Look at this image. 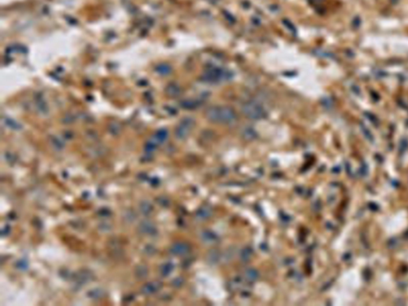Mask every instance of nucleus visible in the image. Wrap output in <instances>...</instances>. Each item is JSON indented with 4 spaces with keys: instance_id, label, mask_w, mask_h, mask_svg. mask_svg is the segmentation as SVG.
<instances>
[{
    "instance_id": "obj_6",
    "label": "nucleus",
    "mask_w": 408,
    "mask_h": 306,
    "mask_svg": "<svg viewBox=\"0 0 408 306\" xmlns=\"http://www.w3.org/2000/svg\"><path fill=\"white\" fill-rule=\"evenodd\" d=\"M163 287V283L160 281H153L145 283L140 288V293L144 296H150L158 293Z\"/></svg>"
},
{
    "instance_id": "obj_13",
    "label": "nucleus",
    "mask_w": 408,
    "mask_h": 306,
    "mask_svg": "<svg viewBox=\"0 0 408 306\" xmlns=\"http://www.w3.org/2000/svg\"><path fill=\"white\" fill-rule=\"evenodd\" d=\"M201 240L204 243L211 245L216 243L218 240V238L217 237L214 233L211 231H204L201 234Z\"/></svg>"
},
{
    "instance_id": "obj_37",
    "label": "nucleus",
    "mask_w": 408,
    "mask_h": 306,
    "mask_svg": "<svg viewBox=\"0 0 408 306\" xmlns=\"http://www.w3.org/2000/svg\"><path fill=\"white\" fill-rule=\"evenodd\" d=\"M369 207H370V208H371L373 211H376V209H377V207L375 205H374V203L370 204V205H369Z\"/></svg>"
},
{
    "instance_id": "obj_5",
    "label": "nucleus",
    "mask_w": 408,
    "mask_h": 306,
    "mask_svg": "<svg viewBox=\"0 0 408 306\" xmlns=\"http://www.w3.org/2000/svg\"><path fill=\"white\" fill-rule=\"evenodd\" d=\"M137 231L140 234L147 237H154L158 234L156 224L150 219H143L137 226Z\"/></svg>"
},
{
    "instance_id": "obj_2",
    "label": "nucleus",
    "mask_w": 408,
    "mask_h": 306,
    "mask_svg": "<svg viewBox=\"0 0 408 306\" xmlns=\"http://www.w3.org/2000/svg\"><path fill=\"white\" fill-rule=\"evenodd\" d=\"M243 114L246 117L252 120H260L265 117V111L260 104L257 102H246L242 108Z\"/></svg>"
},
{
    "instance_id": "obj_27",
    "label": "nucleus",
    "mask_w": 408,
    "mask_h": 306,
    "mask_svg": "<svg viewBox=\"0 0 408 306\" xmlns=\"http://www.w3.org/2000/svg\"><path fill=\"white\" fill-rule=\"evenodd\" d=\"M158 71L162 74H168L171 72V68L167 65H161L158 67Z\"/></svg>"
},
{
    "instance_id": "obj_22",
    "label": "nucleus",
    "mask_w": 408,
    "mask_h": 306,
    "mask_svg": "<svg viewBox=\"0 0 408 306\" xmlns=\"http://www.w3.org/2000/svg\"><path fill=\"white\" fill-rule=\"evenodd\" d=\"M156 202L159 206L163 207H168L170 206V200L165 196H159L156 199Z\"/></svg>"
},
{
    "instance_id": "obj_33",
    "label": "nucleus",
    "mask_w": 408,
    "mask_h": 306,
    "mask_svg": "<svg viewBox=\"0 0 408 306\" xmlns=\"http://www.w3.org/2000/svg\"><path fill=\"white\" fill-rule=\"evenodd\" d=\"M360 173L363 175V176H365L367 174V167L366 165H362V167L360 168Z\"/></svg>"
},
{
    "instance_id": "obj_32",
    "label": "nucleus",
    "mask_w": 408,
    "mask_h": 306,
    "mask_svg": "<svg viewBox=\"0 0 408 306\" xmlns=\"http://www.w3.org/2000/svg\"><path fill=\"white\" fill-rule=\"evenodd\" d=\"M149 181L152 186H157V185H159V183H160V179H159L157 177L151 178V179H149Z\"/></svg>"
},
{
    "instance_id": "obj_11",
    "label": "nucleus",
    "mask_w": 408,
    "mask_h": 306,
    "mask_svg": "<svg viewBox=\"0 0 408 306\" xmlns=\"http://www.w3.org/2000/svg\"><path fill=\"white\" fill-rule=\"evenodd\" d=\"M86 295L89 298L92 299V300H98L104 298L107 295V292L103 288H94V289L89 290Z\"/></svg>"
},
{
    "instance_id": "obj_25",
    "label": "nucleus",
    "mask_w": 408,
    "mask_h": 306,
    "mask_svg": "<svg viewBox=\"0 0 408 306\" xmlns=\"http://www.w3.org/2000/svg\"><path fill=\"white\" fill-rule=\"evenodd\" d=\"M167 90L168 92V94H170L172 97H176L180 93V90H179V88L176 85H171L168 86Z\"/></svg>"
},
{
    "instance_id": "obj_36",
    "label": "nucleus",
    "mask_w": 408,
    "mask_h": 306,
    "mask_svg": "<svg viewBox=\"0 0 408 306\" xmlns=\"http://www.w3.org/2000/svg\"><path fill=\"white\" fill-rule=\"evenodd\" d=\"M140 179H142V180H147V176H146L144 173H141V174H140Z\"/></svg>"
},
{
    "instance_id": "obj_19",
    "label": "nucleus",
    "mask_w": 408,
    "mask_h": 306,
    "mask_svg": "<svg viewBox=\"0 0 408 306\" xmlns=\"http://www.w3.org/2000/svg\"><path fill=\"white\" fill-rule=\"evenodd\" d=\"M144 254H145L146 256L147 257H152V256L155 255L157 252V249L155 246H153V245L151 244H147L146 245L145 247H144Z\"/></svg>"
},
{
    "instance_id": "obj_24",
    "label": "nucleus",
    "mask_w": 408,
    "mask_h": 306,
    "mask_svg": "<svg viewBox=\"0 0 408 306\" xmlns=\"http://www.w3.org/2000/svg\"><path fill=\"white\" fill-rule=\"evenodd\" d=\"M360 129H361L362 133H363L364 136H365L366 138H367V140H369V141H371V142L374 141V137H373V135L371 134V133L370 132V130H369V129H367V127H366L365 125H362V124H360Z\"/></svg>"
},
{
    "instance_id": "obj_31",
    "label": "nucleus",
    "mask_w": 408,
    "mask_h": 306,
    "mask_svg": "<svg viewBox=\"0 0 408 306\" xmlns=\"http://www.w3.org/2000/svg\"><path fill=\"white\" fill-rule=\"evenodd\" d=\"M183 279H182V278H175V279H174V280H173V282H172V286H173L174 287H177L178 288V287H179V286H181L182 285H183Z\"/></svg>"
},
{
    "instance_id": "obj_23",
    "label": "nucleus",
    "mask_w": 408,
    "mask_h": 306,
    "mask_svg": "<svg viewBox=\"0 0 408 306\" xmlns=\"http://www.w3.org/2000/svg\"><path fill=\"white\" fill-rule=\"evenodd\" d=\"M157 144H159L154 139L153 140H149V141L147 142V144H146L145 146V151L147 153H151L152 151H155L157 147Z\"/></svg>"
},
{
    "instance_id": "obj_12",
    "label": "nucleus",
    "mask_w": 408,
    "mask_h": 306,
    "mask_svg": "<svg viewBox=\"0 0 408 306\" xmlns=\"http://www.w3.org/2000/svg\"><path fill=\"white\" fill-rule=\"evenodd\" d=\"M153 207L152 203L148 200H142L139 204V211L142 215L144 216H148L152 213Z\"/></svg>"
},
{
    "instance_id": "obj_26",
    "label": "nucleus",
    "mask_w": 408,
    "mask_h": 306,
    "mask_svg": "<svg viewBox=\"0 0 408 306\" xmlns=\"http://www.w3.org/2000/svg\"><path fill=\"white\" fill-rule=\"evenodd\" d=\"M97 215L101 218H108L110 215H112V212L107 207H102L101 209H99L97 211Z\"/></svg>"
},
{
    "instance_id": "obj_20",
    "label": "nucleus",
    "mask_w": 408,
    "mask_h": 306,
    "mask_svg": "<svg viewBox=\"0 0 408 306\" xmlns=\"http://www.w3.org/2000/svg\"><path fill=\"white\" fill-rule=\"evenodd\" d=\"M245 277H246V278L248 281H250V282H253V281H255L257 278V277H258V273H257V272L255 270V269H247V270L245 272Z\"/></svg>"
},
{
    "instance_id": "obj_34",
    "label": "nucleus",
    "mask_w": 408,
    "mask_h": 306,
    "mask_svg": "<svg viewBox=\"0 0 408 306\" xmlns=\"http://www.w3.org/2000/svg\"><path fill=\"white\" fill-rule=\"evenodd\" d=\"M366 116H367V117L368 118V119L370 120H371V121L372 122V123H375V121H377L376 117H375V116L374 115H372V114H371V113H367V115H366Z\"/></svg>"
},
{
    "instance_id": "obj_28",
    "label": "nucleus",
    "mask_w": 408,
    "mask_h": 306,
    "mask_svg": "<svg viewBox=\"0 0 408 306\" xmlns=\"http://www.w3.org/2000/svg\"><path fill=\"white\" fill-rule=\"evenodd\" d=\"M408 147V142L406 139H402L400 142V145H399V151L400 152L403 153L406 149H407Z\"/></svg>"
},
{
    "instance_id": "obj_7",
    "label": "nucleus",
    "mask_w": 408,
    "mask_h": 306,
    "mask_svg": "<svg viewBox=\"0 0 408 306\" xmlns=\"http://www.w3.org/2000/svg\"><path fill=\"white\" fill-rule=\"evenodd\" d=\"M191 247L186 243H175L169 249L170 254L174 256H184L190 252Z\"/></svg>"
},
{
    "instance_id": "obj_1",
    "label": "nucleus",
    "mask_w": 408,
    "mask_h": 306,
    "mask_svg": "<svg viewBox=\"0 0 408 306\" xmlns=\"http://www.w3.org/2000/svg\"><path fill=\"white\" fill-rule=\"evenodd\" d=\"M206 115L210 121L220 125H230L237 119L235 111L226 106L211 107L207 109Z\"/></svg>"
},
{
    "instance_id": "obj_14",
    "label": "nucleus",
    "mask_w": 408,
    "mask_h": 306,
    "mask_svg": "<svg viewBox=\"0 0 408 306\" xmlns=\"http://www.w3.org/2000/svg\"><path fill=\"white\" fill-rule=\"evenodd\" d=\"M212 214V210L208 206H203L196 213V218L200 220H205L207 218L211 216Z\"/></svg>"
},
{
    "instance_id": "obj_35",
    "label": "nucleus",
    "mask_w": 408,
    "mask_h": 306,
    "mask_svg": "<svg viewBox=\"0 0 408 306\" xmlns=\"http://www.w3.org/2000/svg\"><path fill=\"white\" fill-rule=\"evenodd\" d=\"M352 90L354 92V94H356V95H360V90L357 85H354L352 87Z\"/></svg>"
},
{
    "instance_id": "obj_16",
    "label": "nucleus",
    "mask_w": 408,
    "mask_h": 306,
    "mask_svg": "<svg viewBox=\"0 0 408 306\" xmlns=\"http://www.w3.org/2000/svg\"><path fill=\"white\" fill-rule=\"evenodd\" d=\"M122 218H123L124 222H126V223L131 224L136 220V218H137V215H136V213L134 211L129 209L127 210V211H125V212L123 213V216H122Z\"/></svg>"
},
{
    "instance_id": "obj_4",
    "label": "nucleus",
    "mask_w": 408,
    "mask_h": 306,
    "mask_svg": "<svg viewBox=\"0 0 408 306\" xmlns=\"http://www.w3.org/2000/svg\"><path fill=\"white\" fill-rule=\"evenodd\" d=\"M195 126V120L191 117H186L183 119L175 129V135L179 140H184L189 134Z\"/></svg>"
},
{
    "instance_id": "obj_3",
    "label": "nucleus",
    "mask_w": 408,
    "mask_h": 306,
    "mask_svg": "<svg viewBox=\"0 0 408 306\" xmlns=\"http://www.w3.org/2000/svg\"><path fill=\"white\" fill-rule=\"evenodd\" d=\"M94 279V273L89 269H81L74 273L72 282L74 283V287H81L93 282Z\"/></svg>"
},
{
    "instance_id": "obj_21",
    "label": "nucleus",
    "mask_w": 408,
    "mask_h": 306,
    "mask_svg": "<svg viewBox=\"0 0 408 306\" xmlns=\"http://www.w3.org/2000/svg\"><path fill=\"white\" fill-rule=\"evenodd\" d=\"M112 224L108 222H101L98 225V229L103 233H107L112 229Z\"/></svg>"
},
{
    "instance_id": "obj_17",
    "label": "nucleus",
    "mask_w": 408,
    "mask_h": 306,
    "mask_svg": "<svg viewBox=\"0 0 408 306\" xmlns=\"http://www.w3.org/2000/svg\"><path fill=\"white\" fill-rule=\"evenodd\" d=\"M168 136V131L166 129H160V130H159L156 133L155 136H154V140L158 143V144H162L164 143L165 140H167Z\"/></svg>"
},
{
    "instance_id": "obj_10",
    "label": "nucleus",
    "mask_w": 408,
    "mask_h": 306,
    "mask_svg": "<svg viewBox=\"0 0 408 306\" xmlns=\"http://www.w3.org/2000/svg\"><path fill=\"white\" fill-rule=\"evenodd\" d=\"M149 275V269L147 265L143 263L136 265L134 269V276L138 280H144Z\"/></svg>"
},
{
    "instance_id": "obj_18",
    "label": "nucleus",
    "mask_w": 408,
    "mask_h": 306,
    "mask_svg": "<svg viewBox=\"0 0 408 306\" xmlns=\"http://www.w3.org/2000/svg\"><path fill=\"white\" fill-rule=\"evenodd\" d=\"M15 268L21 271H25L27 270L29 268V261H27L25 258H21V259L18 260L15 264Z\"/></svg>"
},
{
    "instance_id": "obj_29",
    "label": "nucleus",
    "mask_w": 408,
    "mask_h": 306,
    "mask_svg": "<svg viewBox=\"0 0 408 306\" xmlns=\"http://www.w3.org/2000/svg\"><path fill=\"white\" fill-rule=\"evenodd\" d=\"M52 142H53V144H54V147H56L58 150L62 149V148H63L64 146H63V144H62V142L61 141V140H58V139H57V138L53 139Z\"/></svg>"
},
{
    "instance_id": "obj_8",
    "label": "nucleus",
    "mask_w": 408,
    "mask_h": 306,
    "mask_svg": "<svg viewBox=\"0 0 408 306\" xmlns=\"http://www.w3.org/2000/svg\"><path fill=\"white\" fill-rule=\"evenodd\" d=\"M108 248L110 250V253L116 258H121L122 256H124L123 249L121 248V243H120L118 238H112L108 241Z\"/></svg>"
},
{
    "instance_id": "obj_15",
    "label": "nucleus",
    "mask_w": 408,
    "mask_h": 306,
    "mask_svg": "<svg viewBox=\"0 0 408 306\" xmlns=\"http://www.w3.org/2000/svg\"><path fill=\"white\" fill-rule=\"evenodd\" d=\"M174 269V265L172 262H165L162 264L160 267V273L164 278H167L169 276Z\"/></svg>"
},
{
    "instance_id": "obj_30",
    "label": "nucleus",
    "mask_w": 408,
    "mask_h": 306,
    "mask_svg": "<svg viewBox=\"0 0 408 306\" xmlns=\"http://www.w3.org/2000/svg\"><path fill=\"white\" fill-rule=\"evenodd\" d=\"M11 228L10 225H8V224L5 225V226H3V228L2 229V230H1V234H2V237H6V236H7L8 234L11 233Z\"/></svg>"
},
{
    "instance_id": "obj_9",
    "label": "nucleus",
    "mask_w": 408,
    "mask_h": 306,
    "mask_svg": "<svg viewBox=\"0 0 408 306\" xmlns=\"http://www.w3.org/2000/svg\"><path fill=\"white\" fill-rule=\"evenodd\" d=\"M226 74L222 69L219 68H213V69H209L207 73V80L211 81H217L222 79H224L226 77Z\"/></svg>"
}]
</instances>
